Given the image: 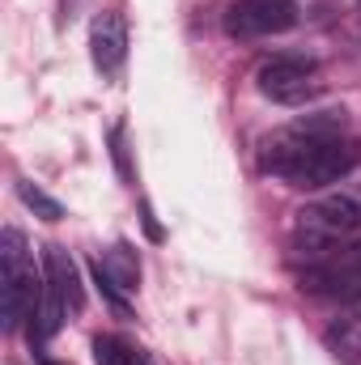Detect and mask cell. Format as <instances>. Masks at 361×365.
I'll use <instances>...</instances> for the list:
<instances>
[{
	"mask_svg": "<svg viewBox=\"0 0 361 365\" xmlns=\"http://www.w3.org/2000/svg\"><path fill=\"white\" fill-rule=\"evenodd\" d=\"M43 276H47V289L77 314L86 306V289H81V272L73 264V255L64 247H43Z\"/></svg>",
	"mask_w": 361,
	"mask_h": 365,
	"instance_id": "9",
	"label": "cell"
},
{
	"mask_svg": "<svg viewBox=\"0 0 361 365\" xmlns=\"http://www.w3.org/2000/svg\"><path fill=\"white\" fill-rule=\"evenodd\" d=\"M357 4H361V0H357Z\"/></svg>",
	"mask_w": 361,
	"mask_h": 365,
	"instance_id": "13",
	"label": "cell"
},
{
	"mask_svg": "<svg viewBox=\"0 0 361 365\" xmlns=\"http://www.w3.org/2000/svg\"><path fill=\"white\" fill-rule=\"evenodd\" d=\"M43 284H47V276L34 268L26 238L17 230H4L0 234V323H4V331H17L21 319L34 314Z\"/></svg>",
	"mask_w": 361,
	"mask_h": 365,
	"instance_id": "3",
	"label": "cell"
},
{
	"mask_svg": "<svg viewBox=\"0 0 361 365\" xmlns=\"http://www.w3.org/2000/svg\"><path fill=\"white\" fill-rule=\"evenodd\" d=\"M255 90L264 98H272V102H280V106H298V102H306V98H315L323 90V81H319V68L310 60H302V56H272L255 73Z\"/></svg>",
	"mask_w": 361,
	"mask_h": 365,
	"instance_id": "4",
	"label": "cell"
},
{
	"mask_svg": "<svg viewBox=\"0 0 361 365\" xmlns=\"http://www.w3.org/2000/svg\"><path fill=\"white\" fill-rule=\"evenodd\" d=\"M93 361L98 365H149V357L141 349H132L119 336H98L93 340Z\"/></svg>",
	"mask_w": 361,
	"mask_h": 365,
	"instance_id": "10",
	"label": "cell"
},
{
	"mask_svg": "<svg viewBox=\"0 0 361 365\" xmlns=\"http://www.w3.org/2000/svg\"><path fill=\"white\" fill-rule=\"evenodd\" d=\"M93 280L106 293V302L115 310H128V293H136L141 284V259L128 242H115L111 251H102V259L93 264Z\"/></svg>",
	"mask_w": 361,
	"mask_h": 365,
	"instance_id": "7",
	"label": "cell"
},
{
	"mask_svg": "<svg viewBox=\"0 0 361 365\" xmlns=\"http://www.w3.org/2000/svg\"><path fill=\"white\" fill-rule=\"evenodd\" d=\"M302 289L323 293V297H340V302L361 297V242L327 255V259H319L310 272L302 276Z\"/></svg>",
	"mask_w": 361,
	"mask_h": 365,
	"instance_id": "6",
	"label": "cell"
},
{
	"mask_svg": "<svg viewBox=\"0 0 361 365\" xmlns=\"http://www.w3.org/2000/svg\"><path fill=\"white\" fill-rule=\"evenodd\" d=\"M17 195H21V204L34 212V217H43V221H64V204L60 200H51L43 187H34V182H17Z\"/></svg>",
	"mask_w": 361,
	"mask_h": 365,
	"instance_id": "11",
	"label": "cell"
},
{
	"mask_svg": "<svg viewBox=\"0 0 361 365\" xmlns=\"http://www.w3.org/2000/svg\"><path fill=\"white\" fill-rule=\"evenodd\" d=\"M111 149H115L119 175H123V179H132V170H128V149H123V128H115V132H111Z\"/></svg>",
	"mask_w": 361,
	"mask_h": 365,
	"instance_id": "12",
	"label": "cell"
},
{
	"mask_svg": "<svg viewBox=\"0 0 361 365\" xmlns=\"http://www.w3.org/2000/svg\"><path fill=\"white\" fill-rule=\"evenodd\" d=\"M357 162L361 149L353 140H345V110L302 115L285 132L268 136L260 153V166L298 191H319V187L349 179Z\"/></svg>",
	"mask_w": 361,
	"mask_h": 365,
	"instance_id": "1",
	"label": "cell"
},
{
	"mask_svg": "<svg viewBox=\"0 0 361 365\" xmlns=\"http://www.w3.org/2000/svg\"><path fill=\"white\" fill-rule=\"evenodd\" d=\"M90 60L102 77H119L128 60V26L115 9H102L90 26Z\"/></svg>",
	"mask_w": 361,
	"mask_h": 365,
	"instance_id": "8",
	"label": "cell"
},
{
	"mask_svg": "<svg viewBox=\"0 0 361 365\" xmlns=\"http://www.w3.org/2000/svg\"><path fill=\"white\" fill-rule=\"evenodd\" d=\"M357 230H361V187H336V191L319 195L315 204H306L298 212L293 242L306 255H323Z\"/></svg>",
	"mask_w": 361,
	"mask_h": 365,
	"instance_id": "2",
	"label": "cell"
},
{
	"mask_svg": "<svg viewBox=\"0 0 361 365\" xmlns=\"http://www.w3.org/2000/svg\"><path fill=\"white\" fill-rule=\"evenodd\" d=\"M298 26V4L293 0H234L225 9V34L234 38H268Z\"/></svg>",
	"mask_w": 361,
	"mask_h": 365,
	"instance_id": "5",
	"label": "cell"
}]
</instances>
